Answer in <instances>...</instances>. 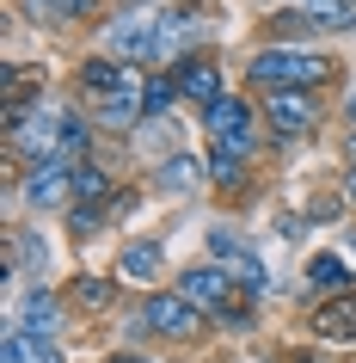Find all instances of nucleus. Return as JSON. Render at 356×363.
<instances>
[{"label":"nucleus","instance_id":"nucleus-1","mask_svg":"<svg viewBox=\"0 0 356 363\" xmlns=\"http://www.w3.org/2000/svg\"><path fill=\"white\" fill-rule=\"evenodd\" d=\"M13 148L31 154V160H50V154H68L74 160L86 148V123L74 111H43V105H31V111L13 117Z\"/></svg>","mask_w":356,"mask_h":363},{"label":"nucleus","instance_id":"nucleus-2","mask_svg":"<svg viewBox=\"0 0 356 363\" xmlns=\"http://www.w3.org/2000/svg\"><path fill=\"white\" fill-rule=\"evenodd\" d=\"M203 123H209V148L215 154H227V160H246L252 154V105L246 99H215L203 111Z\"/></svg>","mask_w":356,"mask_h":363},{"label":"nucleus","instance_id":"nucleus-3","mask_svg":"<svg viewBox=\"0 0 356 363\" xmlns=\"http://www.w3.org/2000/svg\"><path fill=\"white\" fill-rule=\"evenodd\" d=\"M326 74V62L314 56V50H264V56H252V80H258V86H270V93H277V86H314V80Z\"/></svg>","mask_w":356,"mask_h":363},{"label":"nucleus","instance_id":"nucleus-4","mask_svg":"<svg viewBox=\"0 0 356 363\" xmlns=\"http://www.w3.org/2000/svg\"><path fill=\"white\" fill-rule=\"evenodd\" d=\"M25 197H31L38 210H62V203L74 197V160H68V154H50V160H38V172L25 179Z\"/></svg>","mask_w":356,"mask_h":363},{"label":"nucleus","instance_id":"nucleus-5","mask_svg":"<svg viewBox=\"0 0 356 363\" xmlns=\"http://www.w3.org/2000/svg\"><path fill=\"white\" fill-rule=\"evenodd\" d=\"M264 117H270V130H277V135H307V130H314V117H319V105H314L307 86H277L270 105H264Z\"/></svg>","mask_w":356,"mask_h":363},{"label":"nucleus","instance_id":"nucleus-6","mask_svg":"<svg viewBox=\"0 0 356 363\" xmlns=\"http://www.w3.org/2000/svg\"><path fill=\"white\" fill-rule=\"evenodd\" d=\"M142 320H148V333H160V339H190V333H197V302H190V296H154Z\"/></svg>","mask_w":356,"mask_h":363},{"label":"nucleus","instance_id":"nucleus-7","mask_svg":"<svg viewBox=\"0 0 356 363\" xmlns=\"http://www.w3.org/2000/svg\"><path fill=\"white\" fill-rule=\"evenodd\" d=\"M154 43H160V13H148V6H135L130 19H117V31H111V50H123L135 62H154Z\"/></svg>","mask_w":356,"mask_h":363},{"label":"nucleus","instance_id":"nucleus-8","mask_svg":"<svg viewBox=\"0 0 356 363\" xmlns=\"http://www.w3.org/2000/svg\"><path fill=\"white\" fill-rule=\"evenodd\" d=\"M178 296H190L197 308H215V314H222V308L234 302V284H227V271H215V265H197V271H185Z\"/></svg>","mask_w":356,"mask_h":363},{"label":"nucleus","instance_id":"nucleus-9","mask_svg":"<svg viewBox=\"0 0 356 363\" xmlns=\"http://www.w3.org/2000/svg\"><path fill=\"white\" fill-rule=\"evenodd\" d=\"M178 93L190 99V105H215V99H222V68H215V62L209 56H190L185 68H178Z\"/></svg>","mask_w":356,"mask_h":363},{"label":"nucleus","instance_id":"nucleus-10","mask_svg":"<svg viewBox=\"0 0 356 363\" xmlns=\"http://www.w3.org/2000/svg\"><path fill=\"white\" fill-rule=\"evenodd\" d=\"M0 363H62L56 345L43 339V333H31V326H13L6 339H0Z\"/></svg>","mask_w":356,"mask_h":363},{"label":"nucleus","instance_id":"nucleus-11","mask_svg":"<svg viewBox=\"0 0 356 363\" xmlns=\"http://www.w3.org/2000/svg\"><path fill=\"white\" fill-rule=\"evenodd\" d=\"M314 333H319V339H338V345L356 339V296H344V302H326V308L314 314Z\"/></svg>","mask_w":356,"mask_h":363},{"label":"nucleus","instance_id":"nucleus-12","mask_svg":"<svg viewBox=\"0 0 356 363\" xmlns=\"http://www.w3.org/2000/svg\"><path fill=\"white\" fill-rule=\"evenodd\" d=\"M301 13H307L314 25H326V31H350V25H356L350 0H301Z\"/></svg>","mask_w":356,"mask_h":363},{"label":"nucleus","instance_id":"nucleus-13","mask_svg":"<svg viewBox=\"0 0 356 363\" xmlns=\"http://www.w3.org/2000/svg\"><path fill=\"white\" fill-rule=\"evenodd\" d=\"M123 277H130V284H148L154 271H160V247H154V240H135V247H123Z\"/></svg>","mask_w":356,"mask_h":363},{"label":"nucleus","instance_id":"nucleus-14","mask_svg":"<svg viewBox=\"0 0 356 363\" xmlns=\"http://www.w3.org/2000/svg\"><path fill=\"white\" fill-rule=\"evenodd\" d=\"M197 179H203V167L190 154H166V167H160V185L166 191H197Z\"/></svg>","mask_w":356,"mask_h":363},{"label":"nucleus","instance_id":"nucleus-15","mask_svg":"<svg viewBox=\"0 0 356 363\" xmlns=\"http://www.w3.org/2000/svg\"><path fill=\"white\" fill-rule=\"evenodd\" d=\"M307 277H314V289H344L350 284V265H344L338 252H319L314 265H307Z\"/></svg>","mask_w":356,"mask_h":363},{"label":"nucleus","instance_id":"nucleus-16","mask_svg":"<svg viewBox=\"0 0 356 363\" xmlns=\"http://www.w3.org/2000/svg\"><path fill=\"white\" fill-rule=\"evenodd\" d=\"M172 99H185V93H178V80H166V74H148V93H142L148 117H166V105H172Z\"/></svg>","mask_w":356,"mask_h":363},{"label":"nucleus","instance_id":"nucleus-17","mask_svg":"<svg viewBox=\"0 0 356 363\" xmlns=\"http://www.w3.org/2000/svg\"><path fill=\"white\" fill-rule=\"evenodd\" d=\"M56 296H31V302H25V326H31V333H43V339H50V333H56Z\"/></svg>","mask_w":356,"mask_h":363},{"label":"nucleus","instance_id":"nucleus-18","mask_svg":"<svg viewBox=\"0 0 356 363\" xmlns=\"http://www.w3.org/2000/svg\"><path fill=\"white\" fill-rule=\"evenodd\" d=\"M38 19H86L93 13V0H25Z\"/></svg>","mask_w":356,"mask_h":363},{"label":"nucleus","instance_id":"nucleus-19","mask_svg":"<svg viewBox=\"0 0 356 363\" xmlns=\"http://www.w3.org/2000/svg\"><path fill=\"white\" fill-rule=\"evenodd\" d=\"M105 197V172L98 167H74V203H98Z\"/></svg>","mask_w":356,"mask_h":363},{"label":"nucleus","instance_id":"nucleus-20","mask_svg":"<svg viewBox=\"0 0 356 363\" xmlns=\"http://www.w3.org/2000/svg\"><path fill=\"white\" fill-rule=\"evenodd\" d=\"M74 302L105 308V302H111V284H105V277H80V284H74Z\"/></svg>","mask_w":356,"mask_h":363},{"label":"nucleus","instance_id":"nucleus-21","mask_svg":"<svg viewBox=\"0 0 356 363\" xmlns=\"http://www.w3.org/2000/svg\"><path fill=\"white\" fill-rule=\"evenodd\" d=\"M240 167H246V160H227V154H215V160H209V179H215V185H240Z\"/></svg>","mask_w":356,"mask_h":363},{"label":"nucleus","instance_id":"nucleus-22","mask_svg":"<svg viewBox=\"0 0 356 363\" xmlns=\"http://www.w3.org/2000/svg\"><path fill=\"white\" fill-rule=\"evenodd\" d=\"M234 265H240V277H246V284H252V289L264 284V265H258V259H252V252H240V259H234Z\"/></svg>","mask_w":356,"mask_h":363},{"label":"nucleus","instance_id":"nucleus-23","mask_svg":"<svg viewBox=\"0 0 356 363\" xmlns=\"http://www.w3.org/2000/svg\"><path fill=\"white\" fill-rule=\"evenodd\" d=\"M344 197H350V203H356V167H350V179H344Z\"/></svg>","mask_w":356,"mask_h":363},{"label":"nucleus","instance_id":"nucleus-24","mask_svg":"<svg viewBox=\"0 0 356 363\" xmlns=\"http://www.w3.org/2000/svg\"><path fill=\"white\" fill-rule=\"evenodd\" d=\"M344 111H350V123H356V86H350V99H344Z\"/></svg>","mask_w":356,"mask_h":363},{"label":"nucleus","instance_id":"nucleus-25","mask_svg":"<svg viewBox=\"0 0 356 363\" xmlns=\"http://www.w3.org/2000/svg\"><path fill=\"white\" fill-rule=\"evenodd\" d=\"M111 363H154V357H111Z\"/></svg>","mask_w":356,"mask_h":363},{"label":"nucleus","instance_id":"nucleus-26","mask_svg":"<svg viewBox=\"0 0 356 363\" xmlns=\"http://www.w3.org/2000/svg\"><path fill=\"white\" fill-rule=\"evenodd\" d=\"M350 160H356V135H350Z\"/></svg>","mask_w":356,"mask_h":363}]
</instances>
